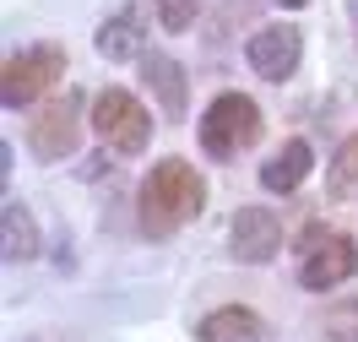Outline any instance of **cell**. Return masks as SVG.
Returning <instances> with one entry per match:
<instances>
[{
	"instance_id": "14",
	"label": "cell",
	"mask_w": 358,
	"mask_h": 342,
	"mask_svg": "<svg viewBox=\"0 0 358 342\" xmlns=\"http://www.w3.org/2000/svg\"><path fill=\"white\" fill-rule=\"evenodd\" d=\"M353 190H358V136H348L331 163V196H353Z\"/></svg>"
},
{
	"instance_id": "2",
	"label": "cell",
	"mask_w": 358,
	"mask_h": 342,
	"mask_svg": "<svg viewBox=\"0 0 358 342\" xmlns=\"http://www.w3.org/2000/svg\"><path fill=\"white\" fill-rule=\"evenodd\" d=\"M255 141H261V109H255V98H245V92L212 98V109L201 114V147L212 158H239Z\"/></svg>"
},
{
	"instance_id": "8",
	"label": "cell",
	"mask_w": 358,
	"mask_h": 342,
	"mask_svg": "<svg viewBox=\"0 0 358 342\" xmlns=\"http://www.w3.org/2000/svg\"><path fill=\"white\" fill-rule=\"evenodd\" d=\"M299 55H304V38H299V27H261L255 38L245 44V60L255 66V76H266V82H288L293 71H299Z\"/></svg>"
},
{
	"instance_id": "4",
	"label": "cell",
	"mask_w": 358,
	"mask_h": 342,
	"mask_svg": "<svg viewBox=\"0 0 358 342\" xmlns=\"http://www.w3.org/2000/svg\"><path fill=\"white\" fill-rule=\"evenodd\" d=\"M92 131L109 141L114 152L136 158V152L152 141V114L141 109V98H136V92L109 87V92H98V104H92Z\"/></svg>"
},
{
	"instance_id": "3",
	"label": "cell",
	"mask_w": 358,
	"mask_h": 342,
	"mask_svg": "<svg viewBox=\"0 0 358 342\" xmlns=\"http://www.w3.org/2000/svg\"><path fill=\"white\" fill-rule=\"evenodd\" d=\"M358 277V239L353 234H326V228H310L304 234V250H299V283L310 294H326L336 283Z\"/></svg>"
},
{
	"instance_id": "7",
	"label": "cell",
	"mask_w": 358,
	"mask_h": 342,
	"mask_svg": "<svg viewBox=\"0 0 358 342\" xmlns=\"http://www.w3.org/2000/svg\"><path fill=\"white\" fill-rule=\"evenodd\" d=\"M228 250H234V261H245V266L271 261V255L282 250V223H277V212H266V206H245V212H234Z\"/></svg>"
},
{
	"instance_id": "12",
	"label": "cell",
	"mask_w": 358,
	"mask_h": 342,
	"mask_svg": "<svg viewBox=\"0 0 358 342\" xmlns=\"http://www.w3.org/2000/svg\"><path fill=\"white\" fill-rule=\"evenodd\" d=\"M261 337H266V326H261V315L245 310V304L212 310V315L201 320V332H196V342H261Z\"/></svg>"
},
{
	"instance_id": "15",
	"label": "cell",
	"mask_w": 358,
	"mask_h": 342,
	"mask_svg": "<svg viewBox=\"0 0 358 342\" xmlns=\"http://www.w3.org/2000/svg\"><path fill=\"white\" fill-rule=\"evenodd\" d=\"M326 337L331 342H358V299H342L326 315Z\"/></svg>"
},
{
	"instance_id": "17",
	"label": "cell",
	"mask_w": 358,
	"mask_h": 342,
	"mask_svg": "<svg viewBox=\"0 0 358 342\" xmlns=\"http://www.w3.org/2000/svg\"><path fill=\"white\" fill-rule=\"evenodd\" d=\"M271 6H282V11H299V6H310V0H271Z\"/></svg>"
},
{
	"instance_id": "13",
	"label": "cell",
	"mask_w": 358,
	"mask_h": 342,
	"mask_svg": "<svg viewBox=\"0 0 358 342\" xmlns=\"http://www.w3.org/2000/svg\"><path fill=\"white\" fill-rule=\"evenodd\" d=\"M141 76H147V87L157 92L163 114L179 120V114H185V66L169 60V55H147V60H141Z\"/></svg>"
},
{
	"instance_id": "1",
	"label": "cell",
	"mask_w": 358,
	"mask_h": 342,
	"mask_svg": "<svg viewBox=\"0 0 358 342\" xmlns=\"http://www.w3.org/2000/svg\"><path fill=\"white\" fill-rule=\"evenodd\" d=\"M206 201V185L201 174L190 169L185 158H163L141 180V228L152 234V239H163V234H174V228H185L196 212H201Z\"/></svg>"
},
{
	"instance_id": "11",
	"label": "cell",
	"mask_w": 358,
	"mask_h": 342,
	"mask_svg": "<svg viewBox=\"0 0 358 342\" xmlns=\"http://www.w3.org/2000/svg\"><path fill=\"white\" fill-rule=\"evenodd\" d=\"M98 55L103 60H136L141 55V44H147V27H141V11L136 6H125V11H114L109 22L98 27Z\"/></svg>"
},
{
	"instance_id": "9",
	"label": "cell",
	"mask_w": 358,
	"mask_h": 342,
	"mask_svg": "<svg viewBox=\"0 0 358 342\" xmlns=\"http://www.w3.org/2000/svg\"><path fill=\"white\" fill-rule=\"evenodd\" d=\"M38 218L27 212L22 201H6V212H0V255L11 261V266H22V261H33L38 255Z\"/></svg>"
},
{
	"instance_id": "5",
	"label": "cell",
	"mask_w": 358,
	"mask_h": 342,
	"mask_svg": "<svg viewBox=\"0 0 358 342\" xmlns=\"http://www.w3.org/2000/svg\"><path fill=\"white\" fill-rule=\"evenodd\" d=\"M60 71H66V55H60L55 44H38V49L11 55V60L0 66V98H6V109H27V104H38V98L60 82Z\"/></svg>"
},
{
	"instance_id": "10",
	"label": "cell",
	"mask_w": 358,
	"mask_h": 342,
	"mask_svg": "<svg viewBox=\"0 0 358 342\" xmlns=\"http://www.w3.org/2000/svg\"><path fill=\"white\" fill-rule=\"evenodd\" d=\"M315 169V147L310 141H282V152L277 158H266V169H261V185L266 190H277V196H293L299 185H304V174Z\"/></svg>"
},
{
	"instance_id": "16",
	"label": "cell",
	"mask_w": 358,
	"mask_h": 342,
	"mask_svg": "<svg viewBox=\"0 0 358 342\" xmlns=\"http://www.w3.org/2000/svg\"><path fill=\"white\" fill-rule=\"evenodd\" d=\"M196 11H201V0H157V22L169 27V33H185V27L196 22Z\"/></svg>"
},
{
	"instance_id": "6",
	"label": "cell",
	"mask_w": 358,
	"mask_h": 342,
	"mask_svg": "<svg viewBox=\"0 0 358 342\" xmlns=\"http://www.w3.org/2000/svg\"><path fill=\"white\" fill-rule=\"evenodd\" d=\"M27 147L44 163L71 158L82 147V92H60L55 104H38L33 125H27Z\"/></svg>"
},
{
	"instance_id": "18",
	"label": "cell",
	"mask_w": 358,
	"mask_h": 342,
	"mask_svg": "<svg viewBox=\"0 0 358 342\" xmlns=\"http://www.w3.org/2000/svg\"><path fill=\"white\" fill-rule=\"evenodd\" d=\"M348 17H353V38H358V0H348Z\"/></svg>"
}]
</instances>
